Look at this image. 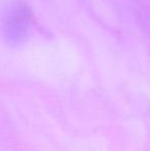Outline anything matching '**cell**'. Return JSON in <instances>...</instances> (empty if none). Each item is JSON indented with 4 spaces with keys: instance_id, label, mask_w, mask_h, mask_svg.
Returning <instances> with one entry per match:
<instances>
[{
    "instance_id": "cell-1",
    "label": "cell",
    "mask_w": 150,
    "mask_h": 151,
    "mask_svg": "<svg viewBox=\"0 0 150 151\" xmlns=\"http://www.w3.org/2000/svg\"><path fill=\"white\" fill-rule=\"evenodd\" d=\"M30 22V12L24 4L17 3L10 6L5 14L4 31L10 41L18 42L25 36Z\"/></svg>"
}]
</instances>
